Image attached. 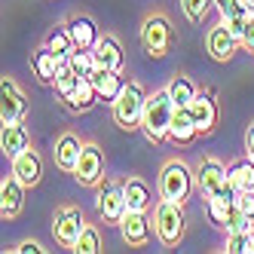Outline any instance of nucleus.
Segmentation results:
<instances>
[{"mask_svg": "<svg viewBox=\"0 0 254 254\" xmlns=\"http://www.w3.org/2000/svg\"><path fill=\"white\" fill-rule=\"evenodd\" d=\"M175 111H178V104L172 101L169 89H159V92L147 95V104H144V117H141V129H144V135H147L150 141L169 138Z\"/></svg>", "mask_w": 254, "mask_h": 254, "instance_id": "1", "label": "nucleus"}, {"mask_svg": "<svg viewBox=\"0 0 254 254\" xmlns=\"http://www.w3.org/2000/svg\"><path fill=\"white\" fill-rule=\"evenodd\" d=\"M153 230H156V239L166 245V248H175L187 233V214H184V205L181 202H169V199H159L153 205Z\"/></svg>", "mask_w": 254, "mask_h": 254, "instance_id": "2", "label": "nucleus"}, {"mask_svg": "<svg viewBox=\"0 0 254 254\" xmlns=\"http://www.w3.org/2000/svg\"><path fill=\"white\" fill-rule=\"evenodd\" d=\"M144 104H147V92L141 89V83H126L123 92L117 95V101L111 104L114 107V120H117L120 129H126V132L141 129Z\"/></svg>", "mask_w": 254, "mask_h": 254, "instance_id": "3", "label": "nucleus"}, {"mask_svg": "<svg viewBox=\"0 0 254 254\" xmlns=\"http://www.w3.org/2000/svg\"><path fill=\"white\" fill-rule=\"evenodd\" d=\"M190 193H193V172L187 169V162H181V159L166 162L159 172V196L169 199V202L184 205Z\"/></svg>", "mask_w": 254, "mask_h": 254, "instance_id": "4", "label": "nucleus"}, {"mask_svg": "<svg viewBox=\"0 0 254 254\" xmlns=\"http://www.w3.org/2000/svg\"><path fill=\"white\" fill-rule=\"evenodd\" d=\"M172 43H175V31H172V22L162 12H153L141 22V46L150 59L169 56Z\"/></svg>", "mask_w": 254, "mask_h": 254, "instance_id": "5", "label": "nucleus"}, {"mask_svg": "<svg viewBox=\"0 0 254 254\" xmlns=\"http://www.w3.org/2000/svg\"><path fill=\"white\" fill-rule=\"evenodd\" d=\"M196 184H199V190H202L208 199H211V196H224V199H230V202H236V193H239V190L230 184L227 169H224L214 156H205L202 162H199V169H196Z\"/></svg>", "mask_w": 254, "mask_h": 254, "instance_id": "6", "label": "nucleus"}, {"mask_svg": "<svg viewBox=\"0 0 254 254\" xmlns=\"http://www.w3.org/2000/svg\"><path fill=\"white\" fill-rule=\"evenodd\" d=\"M95 205H98V214L104 217L107 224H120L123 214L129 211V202H126V190L114 181H104L98 184V196H95Z\"/></svg>", "mask_w": 254, "mask_h": 254, "instance_id": "7", "label": "nucleus"}, {"mask_svg": "<svg viewBox=\"0 0 254 254\" xmlns=\"http://www.w3.org/2000/svg\"><path fill=\"white\" fill-rule=\"evenodd\" d=\"M74 178L80 181L83 187H98L104 181V153H101L98 144H83L77 169H74Z\"/></svg>", "mask_w": 254, "mask_h": 254, "instance_id": "8", "label": "nucleus"}, {"mask_svg": "<svg viewBox=\"0 0 254 254\" xmlns=\"http://www.w3.org/2000/svg\"><path fill=\"white\" fill-rule=\"evenodd\" d=\"M25 114H28V104H25L22 89L15 86L12 77H3L0 80V120L3 123H22Z\"/></svg>", "mask_w": 254, "mask_h": 254, "instance_id": "9", "label": "nucleus"}, {"mask_svg": "<svg viewBox=\"0 0 254 254\" xmlns=\"http://www.w3.org/2000/svg\"><path fill=\"white\" fill-rule=\"evenodd\" d=\"M150 217H147V211H126L123 214V221H120V233H123V239L129 242L132 248H144L150 242V236L156 233V230H150Z\"/></svg>", "mask_w": 254, "mask_h": 254, "instance_id": "10", "label": "nucleus"}, {"mask_svg": "<svg viewBox=\"0 0 254 254\" xmlns=\"http://www.w3.org/2000/svg\"><path fill=\"white\" fill-rule=\"evenodd\" d=\"M83 230H86V224H83L80 208H62V211L56 214V224H52L56 242L64 245V248H70V251H74V245H77V239H80Z\"/></svg>", "mask_w": 254, "mask_h": 254, "instance_id": "11", "label": "nucleus"}, {"mask_svg": "<svg viewBox=\"0 0 254 254\" xmlns=\"http://www.w3.org/2000/svg\"><path fill=\"white\" fill-rule=\"evenodd\" d=\"M205 46H208V52H211L214 62H230V59L236 56V49H239L242 43H239V37H236V34L221 22V25H214V28L208 31Z\"/></svg>", "mask_w": 254, "mask_h": 254, "instance_id": "12", "label": "nucleus"}, {"mask_svg": "<svg viewBox=\"0 0 254 254\" xmlns=\"http://www.w3.org/2000/svg\"><path fill=\"white\" fill-rule=\"evenodd\" d=\"M12 175L19 178L25 187H37L40 178H43V159H40V153L34 150V147H28L19 156H12Z\"/></svg>", "mask_w": 254, "mask_h": 254, "instance_id": "13", "label": "nucleus"}, {"mask_svg": "<svg viewBox=\"0 0 254 254\" xmlns=\"http://www.w3.org/2000/svg\"><path fill=\"white\" fill-rule=\"evenodd\" d=\"M92 86H95V92H98V101H107V104H114L117 101V95L123 92V86H126V80H123V70H111V67H95L92 70Z\"/></svg>", "mask_w": 254, "mask_h": 254, "instance_id": "14", "label": "nucleus"}, {"mask_svg": "<svg viewBox=\"0 0 254 254\" xmlns=\"http://www.w3.org/2000/svg\"><path fill=\"white\" fill-rule=\"evenodd\" d=\"M25 205V184L19 178H3V184H0V214H3V221H12V217H19Z\"/></svg>", "mask_w": 254, "mask_h": 254, "instance_id": "15", "label": "nucleus"}, {"mask_svg": "<svg viewBox=\"0 0 254 254\" xmlns=\"http://www.w3.org/2000/svg\"><path fill=\"white\" fill-rule=\"evenodd\" d=\"M190 107V114H193V123L199 126V132H211L214 126H217V101L211 92H196V98L187 104Z\"/></svg>", "mask_w": 254, "mask_h": 254, "instance_id": "16", "label": "nucleus"}, {"mask_svg": "<svg viewBox=\"0 0 254 254\" xmlns=\"http://www.w3.org/2000/svg\"><path fill=\"white\" fill-rule=\"evenodd\" d=\"M80 150H83V141H80L74 132H64V135H59V141H56V150H52V156H56V166H59L62 172H70V175H74V169H77V159H80Z\"/></svg>", "mask_w": 254, "mask_h": 254, "instance_id": "17", "label": "nucleus"}, {"mask_svg": "<svg viewBox=\"0 0 254 254\" xmlns=\"http://www.w3.org/2000/svg\"><path fill=\"white\" fill-rule=\"evenodd\" d=\"M95 52V62L101 67H111V70H123L126 67V56H123V46L117 37H111V34H104V37H98V43L92 46Z\"/></svg>", "mask_w": 254, "mask_h": 254, "instance_id": "18", "label": "nucleus"}, {"mask_svg": "<svg viewBox=\"0 0 254 254\" xmlns=\"http://www.w3.org/2000/svg\"><path fill=\"white\" fill-rule=\"evenodd\" d=\"M28 147H31V138H28L25 126L22 123H3V132H0V150L12 159V156H19Z\"/></svg>", "mask_w": 254, "mask_h": 254, "instance_id": "19", "label": "nucleus"}, {"mask_svg": "<svg viewBox=\"0 0 254 254\" xmlns=\"http://www.w3.org/2000/svg\"><path fill=\"white\" fill-rule=\"evenodd\" d=\"M196 135H202L199 132V126L193 123V114H190V107H178L175 117H172V129H169V138L175 144H193Z\"/></svg>", "mask_w": 254, "mask_h": 254, "instance_id": "20", "label": "nucleus"}, {"mask_svg": "<svg viewBox=\"0 0 254 254\" xmlns=\"http://www.w3.org/2000/svg\"><path fill=\"white\" fill-rule=\"evenodd\" d=\"M31 67H34V74H37L40 83H56V74H59V67H62V59L49 46H43V49H37L31 56Z\"/></svg>", "mask_w": 254, "mask_h": 254, "instance_id": "21", "label": "nucleus"}, {"mask_svg": "<svg viewBox=\"0 0 254 254\" xmlns=\"http://www.w3.org/2000/svg\"><path fill=\"white\" fill-rule=\"evenodd\" d=\"M67 28H70V37H74L77 49H92L98 43V37H101L95 22L89 19V15H74V19L67 22Z\"/></svg>", "mask_w": 254, "mask_h": 254, "instance_id": "22", "label": "nucleus"}, {"mask_svg": "<svg viewBox=\"0 0 254 254\" xmlns=\"http://www.w3.org/2000/svg\"><path fill=\"white\" fill-rule=\"evenodd\" d=\"M227 178L239 193H251L254 190V159L251 156L236 159L233 166H227Z\"/></svg>", "mask_w": 254, "mask_h": 254, "instance_id": "23", "label": "nucleus"}, {"mask_svg": "<svg viewBox=\"0 0 254 254\" xmlns=\"http://www.w3.org/2000/svg\"><path fill=\"white\" fill-rule=\"evenodd\" d=\"M126 190V202H129L132 211H147L153 205V196H150V187H147V181H141V178H129L123 184Z\"/></svg>", "mask_w": 254, "mask_h": 254, "instance_id": "24", "label": "nucleus"}, {"mask_svg": "<svg viewBox=\"0 0 254 254\" xmlns=\"http://www.w3.org/2000/svg\"><path fill=\"white\" fill-rule=\"evenodd\" d=\"M98 101V92H95V86H92V80L89 77H80V83H77V89H74V95H70L64 104L70 107V111H77V114H83V111H89Z\"/></svg>", "mask_w": 254, "mask_h": 254, "instance_id": "25", "label": "nucleus"}, {"mask_svg": "<svg viewBox=\"0 0 254 254\" xmlns=\"http://www.w3.org/2000/svg\"><path fill=\"white\" fill-rule=\"evenodd\" d=\"M46 46L56 52L62 62H67V59H70V52L77 49V43H74V37H70V28H67V25H59L56 31H52L49 37H46Z\"/></svg>", "mask_w": 254, "mask_h": 254, "instance_id": "26", "label": "nucleus"}, {"mask_svg": "<svg viewBox=\"0 0 254 254\" xmlns=\"http://www.w3.org/2000/svg\"><path fill=\"white\" fill-rule=\"evenodd\" d=\"M166 89H169V95H172V101H175L178 107H187V104L196 98V86H193V80L184 77V74H175Z\"/></svg>", "mask_w": 254, "mask_h": 254, "instance_id": "27", "label": "nucleus"}, {"mask_svg": "<svg viewBox=\"0 0 254 254\" xmlns=\"http://www.w3.org/2000/svg\"><path fill=\"white\" fill-rule=\"evenodd\" d=\"M205 211H208V221H211L214 227H224V230H227L233 202H230V199H224V196H211V199H208V205H205Z\"/></svg>", "mask_w": 254, "mask_h": 254, "instance_id": "28", "label": "nucleus"}, {"mask_svg": "<svg viewBox=\"0 0 254 254\" xmlns=\"http://www.w3.org/2000/svg\"><path fill=\"white\" fill-rule=\"evenodd\" d=\"M67 64L74 67L80 77H92V70L98 67L92 49H74V52H70V59H67Z\"/></svg>", "mask_w": 254, "mask_h": 254, "instance_id": "29", "label": "nucleus"}, {"mask_svg": "<svg viewBox=\"0 0 254 254\" xmlns=\"http://www.w3.org/2000/svg\"><path fill=\"white\" fill-rule=\"evenodd\" d=\"M211 3H214V0H181V9H184L187 22L202 25L205 15H208V9H211Z\"/></svg>", "mask_w": 254, "mask_h": 254, "instance_id": "30", "label": "nucleus"}, {"mask_svg": "<svg viewBox=\"0 0 254 254\" xmlns=\"http://www.w3.org/2000/svg\"><path fill=\"white\" fill-rule=\"evenodd\" d=\"M74 251H77V254H98V251H101V236H98V230H95V227H86V230L80 233Z\"/></svg>", "mask_w": 254, "mask_h": 254, "instance_id": "31", "label": "nucleus"}, {"mask_svg": "<svg viewBox=\"0 0 254 254\" xmlns=\"http://www.w3.org/2000/svg\"><path fill=\"white\" fill-rule=\"evenodd\" d=\"M251 227H254V217H251V214H245L242 208H236V205H233L230 221H227V233H248Z\"/></svg>", "mask_w": 254, "mask_h": 254, "instance_id": "32", "label": "nucleus"}, {"mask_svg": "<svg viewBox=\"0 0 254 254\" xmlns=\"http://www.w3.org/2000/svg\"><path fill=\"white\" fill-rule=\"evenodd\" d=\"M227 251L230 254H251V230L248 233H230L227 236Z\"/></svg>", "mask_w": 254, "mask_h": 254, "instance_id": "33", "label": "nucleus"}, {"mask_svg": "<svg viewBox=\"0 0 254 254\" xmlns=\"http://www.w3.org/2000/svg\"><path fill=\"white\" fill-rule=\"evenodd\" d=\"M217 12H221V19H236V15H248L245 6L239 3V0H214Z\"/></svg>", "mask_w": 254, "mask_h": 254, "instance_id": "34", "label": "nucleus"}, {"mask_svg": "<svg viewBox=\"0 0 254 254\" xmlns=\"http://www.w3.org/2000/svg\"><path fill=\"white\" fill-rule=\"evenodd\" d=\"M239 43L245 52H254V15H248V25H245V34H242Z\"/></svg>", "mask_w": 254, "mask_h": 254, "instance_id": "35", "label": "nucleus"}, {"mask_svg": "<svg viewBox=\"0 0 254 254\" xmlns=\"http://www.w3.org/2000/svg\"><path fill=\"white\" fill-rule=\"evenodd\" d=\"M12 251H15V254H43L46 248H43L40 242H34V239H28V242H22V245H15Z\"/></svg>", "mask_w": 254, "mask_h": 254, "instance_id": "36", "label": "nucleus"}, {"mask_svg": "<svg viewBox=\"0 0 254 254\" xmlns=\"http://www.w3.org/2000/svg\"><path fill=\"white\" fill-rule=\"evenodd\" d=\"M245 153L254 159V123H251L248 129H245Z\"/></svg>", "mask_w": 254, "mask_h": 254, "instance_id": "37", "label": "nucleus"}, {"mask_svg": "<svg viewBox=\"0 0 254 254\" xmlns=\"http://www.w3.org/2000/svg\"><path fill=\"white\" fill-rule=\"evenodd\" d=\"M239 3L245 6V12H248V15H254V0H239Z\"/></svg>", "mask_w": 254, "mask_h": 254, "instance_id": "38", "label": "nucleus"}, {"mask_svg": "<svg viewBox=\"0 0 254 254\" xmlns=\"http://www.w3.org/2000/svg\"><path fill=\"white\" fill-rule=\"evenodd\" d=\"M251 254H254V227H251Z\"/></svg>", "mask_w": 254, "mask_h": 254, "instance_id": "39", "label": "nucleus"}]
</instances>
